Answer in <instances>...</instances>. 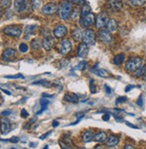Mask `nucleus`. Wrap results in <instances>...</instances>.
Listing matches in <instances>:
<instances>
[{
	"label": "nucleus",
	"instance_id": "obj_46",
	"mask_svg": "<svg viewBox=\"0 0 146 149\" xmlns=\"http://www.w3.org/2000/svg\"><path fill=\"white\" fill-rule=\"evenodd\" d=\"M126 123H127V126H129L130 127H132V129H136V130H138V129H139L138 127H136L135 125H134V124H132V123H130V122H126Z\"/></svg>",
	"mask_w": 146,
	"mask_h": 149
},
{
	"label": "nucleus",
	"instance_id": "obj_14",
	"mask_svg": "<svg viewBox=\"0 0 146 149\" xmlns=\"http://www.w3.org/2000/svg\"><path fill=\"white\" fill-rule=\"evenodd\" d=\"M0 130L4 135H6L11 131V123L8 120L4 119L0 120Z\"/></svg>",
	"mask_w": 146,
	"mask_h": 149
},
{
	"label": "nucleus",
	"instance_id": "obj_22",
	"mask_svg": "<svg viewBox=\"0 0 146 149\" xmlns=\"http://www.w3.org/2000/svg\"><path fill=\"white\" fill-rule=\"evenodd\" d=\"M94 140L98 143H104L107 140V134L104 131H100L94 136Z\"/></svg>",
	"mask_w": 146,
	"mask_h": 149
},
{
	"label": "nucleus",
	"instance_id": "obj_45",
	"mask_svg": "<svg viewBox=\"0 0 146 149\" xmlns=\"http://www.w3.org/2000/svg\"><path fill=\"white\" fill-rule=\"evenodd\" d=\"M109 118H110V115L109 114V113H105V115L103 116V120H105V121H108L109 120Z\"/></svg>",
	"mask_w": 146,
	"mask_h": 149
},
{
	"label": "nucleus",
	"instance_id": "obj_19",
	"mask_svg": "<svg viewBox=\"0 0 146 149\" xmlns=\"http://www.w3.org/2000/svg\"><path fill=\"white\" fill-rule=\"evenodd\" d=\"M106 28L108 31H109L110 33H112V31H117L118 28V22L115 19H109V22L106 25Z\"/></svg>",
	"mask_w": 146,
	"mask_h": 149
},
{
	"label": "nucleus",
	"instance_id": "obj_16",
	"mask_svg": "<svg viewBox=\"0 0 146 149\" xmlns=\"http://www.w3.org/2000/svg\"><path fill=\"white\" fill-rule=\"evenodd\" d=\"M54 45V39L51 35L45 36L43 41H42V46L46 50H50Z\"/></svg>",
	"mask_w": 146,
	"mask_h": 149
},
{
	"label": "nucleus",
	"instance_id": "obj_25",
	"mask_svg": "<svg viewBox=\"0 0 146 149\" xmlns=\"http://www.w3.org/2000/svg\"><path fill=\"white\" fill-rule=\"evenodd\" d=\"M125 61V55L124 54H118L117 56H115L114 59H113V63L115 65H121V64Z\"/></svg>",
	"mask_w": 146,
	"mask_h": 149
},
{
	"label": "nucleus",
	"instance_id": "obj_23",
	"mask_svg": "<svg viewBox=\"0 0 146 149\" xmlns=\"http://www.w3.org/2000/svg\"><path fill=\"white\" fill-rule=\"evenodd\" d=\"M37 25H28L25 28V39H29L30 35L35 34Z\"/></svg>",
	"mask_w": 146,
	"mask_h": 149
},
{
	"label": "nucleus",
	"instance_id": "obj_31",
	"mask_svg": "<svg viewBox=\"0 0 146 149\" xmlns=\"http://www.w3.org/2000/svg\"><path fill=\"white\" fill-rule=\"evenodd\" d=\"M12 0H1L0 1V6L2 8H8L11 6Z\"/></svg>",
	"mask_w": 146,
	"mask_h": 149
},
{
	"label": "nucleus",
	"instance_id": "obj_17",
	"mask_svg": "<svg viewBox=\"0 0 146 149\" xmlns=\"http://www.w3.org/2000/svg\"><path fill=\"white\" fill-rule=\"evenodd\" d=\"M119 143V138L114 135H111L108 137V139L106 140V145L109 147L116 146Z\"/></svg>",
	"mask_w": 146,
	"mask_h": 149
},
{
	"label": "nucleus",
	"instance_id": "obj_48",
	"mask_svg": "<svg viewBox=\"0 0 146 149\" xmlns=\"http://www.w3.org/2000/svg\"><path fill=\"white\" fill-rule=\"evenodd\" d=\"M0 90H1L3 93H5L6 94H7V95H11V93L10 92H8V90H6V89H3V88H1L0 87Z\"/></svg>",
	"mask_w": 146,
	"mask_h": 149
},
{
	"label": "nucleus",
	"instance_id": "obj_50",
	"mask_svg": "<svg viewBox=\"0 0 146 149\" xmlns=\"http://www.w3.org/2000/svg\"><path fill=\"white\" fill-rule=\"evenodd\" d=\"M42 97L52 98V97H53V95H52V94H48V93H42Z\"/></svg>",
	"mask_w": 146,
	"mask_h": 149
},
{
	"label": "nucleus",
	"instance_id": "obj_13",
	"mask_svg": "<svg viewBox=\"0 0 146 149\" xmlns=\"http://www.w3.org/2000/svg\"><path fill=\"white\" fill-rule=\"evenodd\" d=\"M16 50L14 49H7L3 51L2 53V58L5 61H12L16 56Z\"/></svg>",
	"mask_w": 146,
	"mask_h": 149
},
{
	"label": "nucleus",
	"instance_id": "obj_5",
	"mask_svg": "<svg viewBox=\"0 0 146 149\" xmlns=\"http://www.w3.org/2000/svg\"><path fill=\"white\" fill-rule=\"evenodd\" d=\"M109 15L107 13L105 12H101L98 15V16L96 17L95 19V26L97 29L100 30V29H103L104 27H105L109 22Z\"/></svg>",
	"mask_w": 146,
	"mask_h": 149
},
{
	"label": "nucleus",
	"instance_id": "obj_12",
	"mask_svg": "<svg viewBox=\"0 0 146 149\" xmlns=\"http://www.w3.org/2000/svg\"><path fill=\"white\" fill-rule=\"evenodd\" d=\"M53 34L56 38L61 39L64 38L67 34V28L65 25H57L53 31Z\"/></svg>",
	"mask_w": 146,
	"mask_h": 149
},
{
	"label": "nucleus",
	"instance_id": "obj_37",
	"mask_svg": "<svg viewBox=\"0 0 146 149\" xmlns=\"http://www.w3.org/2000/svg\"><path fill=\"white\" fill-rule=\"evenodd\" d=\"M19 49L21 52H23V53H25L28 51L29 48H28V45L26 43H21L20 46H19Z\"/></svg>",
	"mask_w": 146,
	"mask_h": 149
},
{
	"label": "nucleus",
	"instance_id": "obj_35",
	"mask_svg": "<svg viewBox=\"0 0 146 149\" xmlns=\"http://www.w3.org/2000/svg\"><path fill=\"white\" fill-rule=\"evenodd\" d=\"M90 89L91 93H96V86L94 84V79H91L90 81Z\"/></svg>",
	"mask_w": 146,
	"mask_h": 149
},
{
	"label": "nucleus",
	"instance_id": "obj_34",
	"mask_svg": "<svg viewBox=\"0 0 146 149\" xmlns=\"http://www.w3.org/2000/svg\"><path fill=\"white\" fill-rule=\"evenodd\" d=\"M41 5V0H32V6L33 9L37 10L40 7Z\"/></svg>",
	"mask_w": 146,
	"mask_h": 149
},
{
	"label": "nucleus",
	"instance_id": "obj_33",
	"mask_svg": "<svg viewBox=\"0 0 146 149\" xmlns=\"http://www.w3.org/2000/svg\"><path fill=\"white\" fill-rule=\"evenodd\" d=\"M5 78H7V79H24L25 77L23 76L22 74H14V76H6L4 77Z\"/></svg>",
	"mask_w": 146,
	"mask_h": 149
},
{
	"label": "nucleus",
	"instance_id": "obj_7",
	"mask_svg": "<svg viewBox=\"0 0 146 149\" xmlns=\"http://www.w3.org/2000/svg\"><path fill=\"white\" fill-rule=\"evenodd\" d=\"M100 40L104 42L106 44H109L112 41V35L110 33V31H108L107 29H100L98 33Z\"/></svg>",
	"mask_w": 146,
	"mask_h": 149
},
{
	"label": "nucleus",
	"instance_id": "obj_18",
	"mask_svg": "<svg viewBox=\"0 0 146 149\" xmlns=\"http://www.w3.org/2000/svg\"><path fill=\"white\" fill-rule=\"evenodd\" d=\"M59 145H60V146L62 148H65V149L72 147V140H71V138L69 137V136L65 135L64 137H63V139L59 142Z\"/></svg>",
	"mask_w": 146,
	"mask_h": 149
},
{
	"label": "nucleus",
	"instance_id": "obj_11",
	"mask_svg": "<svg viewBox=\"0 0 146 149\" xmlns=\"http://www.w3.org/2000/svg\"><path fill=\"white\" fill-rule=\"evenodd\" d=\"M15 10L18 13H22L27 9L28 0H15Z\"/></svg>",
	"mask_w": 146,
	"mask_h": 149
},
{
	"label": "nucleus",
	"instance_id": "obj_43",
	"mask_svg": "<svg viewBox=\"0 0 146 149\" xmlns=\"http://www.w3.org/2000/svg\"><path fill=\"white\" fill-rule=\"evenodd\" d=\"M137 105H139L140 107H142V106L143 105V96H142V95L139 97V99L137 100Z\"/></svg>",
	"mask_w": 146,
	"mask_h": 149
},
{
	"label": "nucleus",
	"instance_id": "obj_28",
	"mask_svg": "<svg viewBox=\"0 0 146 149\" xmlns=\"http://www.w3.org/2000/svg\"><path fill=\"white\" fill-rule=\"evenodd\" d=\"M134 73V76L135 77H143V74H144V73H145V66L144 67H143V66H141L138 69H136L134 72H133Z\"/></svg>",
	"mask_w": 146,
	"mask_h": 149
},
{
	"label": "nucleus",
	"instance_id": "obj_44",
	"mask_svg": "<svg viewBox=\"0 0 146 149\" xmlns=\"http://www.w3.org/2000/svg\"><path fill=\"white\" fill-rule=\"evenodd\" d=\"M11 114H12V111L10 110H6V111L1 112V115H3V116H8V115H11Z\"/></svg>",
	"mask_w": 146,
	"mask_h": 149
},
{
	"label": "nucleus",
	"instance_id": "obj_40",
	"mask_svg": "<svg viewBox=\"0 0 146 149\" xmlns=\"http://www.w3.org/2000/svg\"><path fill=\"white\" fill-rule=\"evenodd\" d=\"M127 97H125V96H123V97H118V99H117V101H116V104H118V103H120V102H127Z\"/></svg>",
	"mask_w": 146,
	"mask_h": 149
},
{
	"label": "nucleus",
	"instance_id": "obj_32",
	"mask_svg": "<svg viewBox=\"0 0 146 149\" xmlns=\"http://www.w3.org/2000/svg\"><path fill=\"white\" fill-rule=\"evenodd\" d=\"M50 84L48 81H47V80H39V81H36V82H33V84H40V86H47V87H49L50 86V84Z\"/></svg>",
	"mask_w": 146,
	"mask_h": 149
},
{
	"label": "nucleus",
	"instance_id": "obj_42",
	"mask_svg": "<svg viewBox=\"0 0 146 149\" xmlns=\"http://www.w3.org/2000/svg\"><path fill=\"white\" fill-rule=\"evenodd\" d=\"M104 88H105V92H106L108 94H111V93H113V90L108 86V84H105V86H104Z\"/></svg>",
	"mask_w": 146,
	"mask_h": 149
},
{
	"label": "nucleus",
	"instance_id": "obj_38",
	"mask_svg": "<svg viewBox=\"0 0 146 149\" xmlns=\"http://www.w3.org/2000/svg\"><path fill=\"white\" fill-rule=\"evenodd\" d=\"M72 3H74L77 6H83L85 5V0H71Z\"/></svg>",
	"mask_w": 146,
	"mask_h": 149
},
{
	"label": "nucleus",
	"instance_id": "obj_21",
	"mask_svg": "<svg viewBox=\"0 0 146 149\" xmlns=\"http://www.w3.org/2000/svg\"><path fill=\"white\" fill-rule=\"evenodd\" d=\"M82 141L84 143H90L94 139V135H93V133L91 131L88 130V131H85L82 134Z\"/></svg>",
	"mask_w": 146,
	"mask_h": 149
},
{
	"label": "nucleus",
	"instance_id": "obj_10",
	"mask_svg": "<svg viewBox=\"0 0 146 149\" xmlns=\"http://www.w3.org/2000/svg\"><path fill=\"white\" fill-rule=\"evenodd\" d=\"M72 42L68 40V39H66L62 41L61 43V47H60V53L62 55H67L69 52H71L72 50Z\"/></svg>",
	"mask_w": 146,
	"mask_h": 149
},
{
	"label": "nucleus",
	"instance_id": "obj_6",
	"mask_svg": "<svg viewBox=\"0 0 146 149\" xmlns=\"http://www.w3.org/2000/svg\"><path fill=\"white\" fill-rule=\"evenodd\" d=\"M3 31L6 35L10 37H19L22 34V29L19 26H15V25L6 26L4 28Z\"/></svg>",
	"mask_w": 146,
	"mask_h": 149
},
{
	"label": "nucleus",
	"instance_id": "obj_52",
	"mask_svg": "<svg viewBox=\"0 0 146 149\" xmlns=\"http://www.w3.org/2000/svg\"><path fill=\"white\" fill-rule=\"evenodd\" d=\"M125 148H126V149H133L134 147L133 146H131V145H127L126 146H125Z\"/></svg>",
	"mask_w": 146,
	"mask_h": 149
},
{
	"label": "nucleus",
	"instance_id": "obj_36",
	"mask_svg": "<svg viewBox=\"0 0 146 149\" xmlns=\"http://www.w3.org/2000/svg\"><path fill=\"white\" fill-rule=\"evenodd\" d=\"M85 67H86V61H81L78 65L75 67V69H77V70H84Z\"/></svg>",
	"mask_w": 146,
	"mask_h": 149
},
{
	"label": "nucleus",
	"instance_id": "obj_15",
	"mask_svg": "<svg viewBox=\"0 0 146 149\" xmlns=\"http://www.w3.org/2000/svg\"><path fill=\"white\" fill-rule=\"evenodd\" d=\"M89 53V45H87L86 43H81L78 46V49H77V54L80 58H85L87 57Z\"/></svg>",
	"mask_w": 146,
	"mask_h": 149
},
{
	"label": "nucleus",
	"instance_id": "obj_53",
	"mask_svg": "<svg viewBox=\"0 0 146 149\" xmlns=\"http://www.w3.org/2000/svg\"><path fill=\"white\" fill-rule=\"evenodd\" d=\"M143 79L146 81V66H145V73H144V74H143Z\"/></svg>",
	"mask_w": 146,
	"mask_h": 149
},
{
	"label": "nucleus",
	"instance_id": "obj_27",
	"mask_svg": "<svg viewBox=\"0 0 146 149\" xmlns=\"http://www.w3.org/2000/svg\"><path fill=\"white\" fill-rule=\"evenodd\" d=\"M93 72H94L95 74H97L98 77H109V73L108 71H106L105 69H93Z\"/></svg>",
	"mask_w": 146,
	"mask_h": 149
},
{
	"label": "nucleus",
	"instance_id": "obj_1",
	"mask_svg": "<svg viewBox=\"0 0 146 149\" xmlns=\"http://www.w3.org/2000/svg\"><path fill=\"white\" fill-rule=\"evenodd\" d=\"M73 12V7H72V3L69 0H64L61 3L60 9H59V16L61 19L63 20H67Z\"/></svg>",
	"mask_w": 146,
	"mask_h": 149
},
{
	"label": "nucleus",
	"instance_id": "obj_9",
	"mask_svg": "<svg viewBox=\"0 0 146 149\" xmlns=\"http://www.w3.org/2000/svg\"><path fill=\"white\" fill-rule=\"evenodd\" d=\"M108 6L112 11L118 12L123 8V1L122 0H108Z\"/></svg>",
	"mask_w": 146,
	"mask_h": 149
},
{
	"label": "nucleus",
	"instance_id": "obj_47",
	"mask_svg": "<svg viewBox=\"0 0 146 149\" xmlns=\"http://www.w3.org/2000/svg\"><path fill=\"white\" fill-rule=\"evenodd\" d=\"M50 133H52V131H48V132L45 133L43 136H39V138H40V139H44V138H46L48 136H49V134H50Z\"/></svg>",
	"mask_w": 146,
	"mask_h": 149
},
{
	"label": "nucleus",
	"instance_id": "obj_4",
	"mask_svg": "<svg viewBox=\"0 0 146 149\" xmlns=\"http://www.w3.org/2000/svg\"><path fill=\"white\" fill-rule=\"evenodd\" d=\"M95 15L94 14L90 13L85 16H81L80 21H79V24L81 25L82 28H84V29H88L90 26H91L93 24L95 23Z\"/></svg>",
	"mask_w": 146,
	"mask_h": 149
},
{
	"label": "nucleus",
	"instance_id": "obj_26",
	"mask_svg": "<svg viewBox=\"0 0 146 149\" xmlns=\"http://www.w3.org/2000/svg\"><path fill=\"white\" fill-rule=\"evenodd\" d=\"M82 33L81 31V30H79V29H75L72 33V38L74 39L75 41H79L82 39Z\"/></svg>",
	"mask_w": 146,
	"mask_h": 149
},
{
	"label": "nucleus",
	"instance_id": "obj_55",
	"mask_svg": "<svg viewBox=\"0 0 146 149\" xmlns=\"http://www.w3.org/2000/svg\"><path fill=\"white\" fill-rule=\"evenodd\" d=\"M44 148H45V149H46V148H48V146H44Z\"/></svg>",
	"mask_w": 146,
	"mask_h": 149
},
{
	"label": "nucleus",
	"instance_id": "obj_30",
	"mask_svg": "<svg viewBox=\"0 0 146 149\" xmlns=\"http://www.w3.org/2000/svg\"><path fill=\"white\" fill-rule=\"evenodd\" d=\"M130 4L133 6L138 7V6H142L146 3V0H130Z\"/></svg>",
	"mask_w": 146,
	"mask_h": 149
},
{
	"label": "nucleus",
	"instance_id": "obj_39",
	"mask_svg": "<svg viewBox=\"0 0 146 149\" xmlns=\"http://www.w3.org/2000/svg\"><path fill=\"white\" fill-rule=\"evenodd\" d=\"M21 117L24 118V119H26V118H28V117H29V113H28V111L25 109H23L22 111H21Z\"/></svg>",
	"mask_w": 146,
	"mask_h": 149
},
{
	"label": "nucleus",
	"instance_id": "obj_20",
	"mask_svg": "<svg viewBox=\"0 0 146 149\" xmlns=\"http://www.w3.org/2000/svg\"><path fill=\"white\" fill-rule=\"evenodd\" d=\"M65 101L72 102V103H76L79 101V97L78 95L75 93H66L64 97Z\"/></svg>",
	"mask_w": 146,
	"mask_h": 149
},
{
	"label": "nucleus",
	"instance_id": "obj_24",
	"mask_svg": "<svg viewBox=\"0 0 146 149\" xmlns=\"http://www.w3.org/2000/svg\"><path fill=\"white\" fill-rule=\"evenodd\" d=\"M41 45H42V43H41V41L39 39H34V40H32V42H30V46H32V49L33 50L39 49Z\"/></svg>",
	"mask_w": 146,
	"mask_h": 149
},
{
	"label": "nucleus",
	"instance_id": "obj_3",
	"mask_svg": "<svg viewBox=\"0 0 146 149\" xmlns=\"http://www.w3.org/2000/svg\"><path fill=\"white\" fill-rule=\"evenodd\" d=\"M82 40L83 43H86L87 45H93V44H95L96 36H95L94 31L91 30V29H86L82 33Z\"/></svg>",
	"mask_w": 146,
	"mask_h": 149
},
{
	"label": "nucleus",
	"instance_id": "obj_54",
	"mask_svg": "<svg viewBox=\"0 0 146 149\" xmlns=\"http://www.w3.org/2000/svg\"><path fill=\"white\" fill-rule=\"evenodd\" d=\"M30 146H37V144H33V143H30Z\"/></svg>",
	"mask_w": 146,
	"mask_h": 149
},
{
	"label": "nucleus",
	"instance_id": "obj_51",
	"mask_svg": "<svg viewBox=\"0 0 146 149\" xmlns=\"http://www.w3.org/2000/svg\"><path fill=\"white\" fill-rule=\"evenodd\" d=\"M58 125H59V122L57 120H53V122H52V126H53L54 127H57Z\"/></svg>",
	"mask_w": 146,
	"mask_h": 149
},
{
	"label": "nucleus",
	"instance_id": "obj_8",
	"mask_svg": "<svg viewBox=\"0 0 146 149\" xmlns=\"http://www.w3.org/2000/svg\"><path fill=\"white\" fill-rule=\"evenodd\" d=\"M58 11V6L56 3H48L42 7V12L45 15H51Z\"/></svg>",
	"mask_w": 146,
	"mask_h": 149
},
{
	"label": "nucleus",
	"instance_id": "obj_41",
	"mask_svg": "<svg viewBox=\"0 0 146 149\" xmlns=\"http://www.w3.org/2000/svg\"><path fill=\"white\" fill-rule=\"evenodd\" d=\"M8 141L11 143H18L20 141V138L18 136H12L10 139H8Z\"/></svg>",
	"mask_w": 146,
	"mask_h": 149
},
{
	"label": "nucleus",
	"instance_id": "obj_29",
	"mask_svg": "<svg viewBox=\"0 0 146 149\" xmlns=\"http://www.w3.org/2000/svg\"><path fill=\"white\" fill-rule=\"evenodd\" d=\"M91 12V8L89 5H83L82 10H81V16H85L88 14H90Z\"/></svg>",
	"mask_w": 146,
	"mask_h": 149
},
{
	"label": "nucleus",
	"instance_id": "obj_49",
	"mask_svg": "<svg viewBox=\"0 0 146 149\" xmlns=\"http://www.w3.org/2000/svg\"><path fill=\"white\" fill-rule=\"evenodd\" d=\"M133 88H134V86H127L126 87V89H125V91H126V92H129V91L132 90Z\"/></svg>",
	"mask_w": 146,
	"mask_h": 149
},
{
	"label": "nucleus",
	"instance_id": "obj_2",
	"mask_svg": "<svg viewBox=\"0 0 146 149\" xmlns=\"http://www.w3.org/2000/svg\"><path fill=\"white\" fill-rule=\"evenodd\" d=\"M143 65V59L138 57H134L127 60L126 64V69L128 72H134Z\"/></svg>",
	"mask_w": 146,
	"mask_h": 149
}]
</instances>
